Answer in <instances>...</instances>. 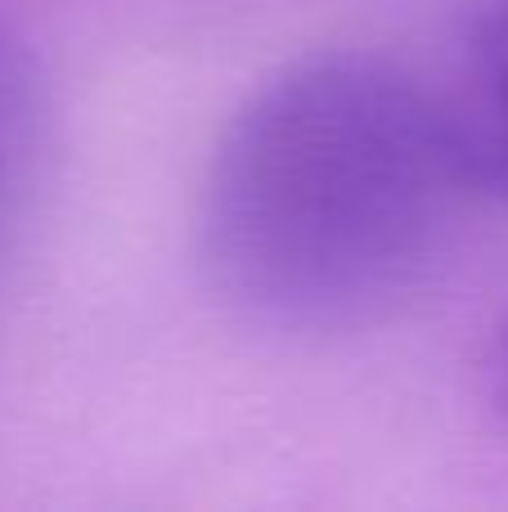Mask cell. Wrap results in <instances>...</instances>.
Segmentation results:
<instances>
[{"label":"cell","instance_id":"obj_1","mask_svg":"<svg viewBox=\"0 0 508 512\" xmlns=\"http://www.w3.org/2000/svg\"><path fill=\"white\" fill-rule=\"evenodd\" d=\"M459 194L441 95L383 54H306L261 81L216 140L198 256L252 324L338 333L428 279Z\"/></svg>","mask_w":508,"mask_h":512},{"label":"cell","instance_id":"obj_2","mask_svg":"<svg viewBox=\"0 0 508 512\" xmlns=\"http://www.w3.org/2000/svg\"><path fill=\"white\" fill-rule=\"evenodd\" d=\"M441 104L468 189L508 207V0L473 9Z\"/></svg>","mask_w":508,"mask_h":512},{"label":"cell","instance_id":"obj_3","mask_svg":"<svg viewBox=\"0 0 508 512\" xmlns=\"http://www.w3.org/2000/svg\"><path fill=\"white\" fill-rule=\"evenodd\" d=\"M50 81L32 45L0 23V256L27 221L50 162Z\"/></svg>","mask_w":508,"mask_h":512},{"label":"cell","instance_id":"obj_4","mask_svg":"<svg viewBox=\"0 0 508 512\" xmlns=\"http://www.w3.org/2000/svg\"><path fill=\"white\" fill-rule=\"evenodd\" d=\"M486 391H491V405L508 423V306L500 310L491 337H486Z\"/></svg>","mask_w":508,"mask_h":512}]
</instances>
